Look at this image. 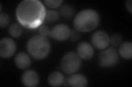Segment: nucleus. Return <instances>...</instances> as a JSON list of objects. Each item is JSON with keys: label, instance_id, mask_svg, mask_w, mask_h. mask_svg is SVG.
Segmentation results:
<instances>
[{"label": "nucleus", "instance_id": "7ed1b4c3", "mask_svg": "<svg viewBox=\"0 0 132 87\" xmlns=\"http://www.w3.org/2000/svg\"><path fill=\"white\" fill-rule=\"evenodd\" d=\"M27 48L29 55L37 60L43 59L49 55L51 45L46 37L38 35L28 40Z\"/></svg>", "mask_w": 132, "mask_h": 87}, {"label": "nucleus", "instance_id": "9d476101", "mask_svg": "<svg viewBox=\"0 0 132 87\" xmlns=\"http://www.w3.org/2000/svg\"><path fill=\"white\" fill-rule=\"evenodd\" d=\"M77 54L81 59L88 60L92 58L94 55V50L90 44L82 41L77 46Z\"/></svg>", "mask_w": 132, "mask_h": 87}, {"label": "nucleus", "instance_id": "6ab92c4d", "mask_svg": "<svg viewBox=\"0 0 132 87\" xmlns=\"http://www.w3.org/2000/svg\"><path fill=\"white\" fill-rule=\"evenodd\" d=\"M10 22V18L6 13H1L0 15V26L4 28L7 26Z\"/></svg>", "mask_w": 132, "mask_h": 87}, {"label": "nucleus", "instance_id": "412c9836", "mask_svg": "<svg viewBox=\"0 0 132 87\" xmlns=\"http://www.w3.org/2000/svg\"><path fill=\"white\" fill-rule=\"evenodd\" d=\"M50 31L51 30H50V28L46 26H41L39 28V30L40 35L45 37H46L48 35L50 36Z\"/></svg>", "mask_w": 132, "mask_h": 87}, {"label": "nucleus", "instance_id": "6e6552de", "mask_svg": "<svg viewBox=\"0 0 132 87\" xmlns=\"http://www.w3.org/2000/svg\"><path fill=\"white\" fill-rule=\"evenodd\" d=\"M92 42L95 47L103 50L109 46L110 38L105 32L98 31L94 33L92 36Z\"/></svg>", "mask_w": 132, "mask_h": 87}, {"label": "nucleus", "instance_id": "2eb2a0df", "mask_svg": "<svg viewBox=\"0 0 132 87\" xmlns=\"http://www.w3.org/2000/svg\"><path fill=\"white\" fill-rule=\"evenodd\" d=\"M74 9L72 6L69 5H65L62 7L60 9V13L63 18L65 19H70L74 14Z\"/></svg>", "mask_w": 132, "mask_h": 87}, {"label": "nucleus", "instance_id": "ddd939ff", "mask_svg": "<svg viewBox=\"0 0 132 87\" xmlns=\"http://www.w3.org/2000/svg\"><path fill=\"white\" fill-rule=\"evenodd\" d=\"M64 81L63 74L59 71L51 72L48 77L49 84L52 86H59L62 84Z\"/></svg>", "mask_w": 132, "mask_h": 87}, {"label": "nucleus", "instance_id": "aec40b11", "mask_svg": "<svg viewBox=\"0 0 132 87\" xmlns=\"http://www.w3.org/2000/svg\"><path fill=\"white\" fill-rule=\"evenodd\" d=\"M122 37L119 34H113L110 39V43L113 46H117L121 44Z\"/></svg>", "mask_w": 132, "mask_h": 87}, {"label": "nucleus", "instance_id": "39448f33", "mask_svg": "<svg viewBox=\"0 0 132 87\" xmlns=\"http://www.w3.org/2000/svg\"><path fill=\"white\" fill-rule=\"evenodd\" d=\"M118 61V55L112 48L103 49L98 55V63L101 67L110 68L115 65Z\"/></svg>", "mask_w": 132, "mask_h": 87}, {"label": "nucleus", "instance_id": "4468645a", "mask_svg": "<svg viewBox=\"0 0 132 87\" xmlns=\"http://www.w3.org/2000/svg\"><path fill=\"white\" fill-rule=\"evenodd\" d=\"M119 53L125 59H130L132 57V44L130 41H126L119 47Z\"/></svg>", "mask_w": 132, "mask_h": 87}, {"label": "nucleus", "instance_id": "0eeeda50", "mask_svg": "<svg viewBox=\"0 0 132 87\" xmlns=\"http://www.w3.org/2000/svg\"><path fill=\"white\" fill-rule=\"evenodd\" d=\"M71 32V29L67 24L60 23L53 27L50 31V36L56 40L62 41L69 38Z\"/></svg>", "mask_w": 132, "mask_h": 87}, {"label": "nucleus", "instance_id": "20e7f679", "mask_svg": "<svg viewBox=\"0 0 132 87\" xmlns=\"http://www.w3.org/2000/svg\"><path fill=\"white\" fill-rule=\"evenodd\" d=\"M81 58L76 52L71 51L66 53L61 60V67L66 74H71L77 72L81 67Z\"/></svg>", "mask_w": 132, "mask_h": 87}, {"label": "nucleus", "instance_id": "f8f14e48", "mask_svg": "<svg viewBox=\"0 0 132 87\" xmlns=\"http://www.w3.org/2000/svg\"><path fill=\"white\" fill-rule=\"evenodd\" d=\"M69 85L74 87H84L88 85V80L86 78L81 74H71L68 80Z\"/></svg>", "mask_w": 132, "mask_h": 87}, {"label": "nucleus", "instance_id": "f3484780", "mask_svg": "<svg viewBox=\"0 0 132 87\" xmlns=\"http://www.w3.org/2000/svg\"><path fill=\"white\" fill-rule=\"evenodd\" d=\"M59 14L56 11L48 10L46 11L45 19L49 22H55L59 19Z\"/></svg>", "mask_w": 132, "mask_h": 87}, {"label": "nucleus", "instance_id": "a211bd4d", "mask_svg": "<svg viewBox=\"0 0 132 87\" xmlns=\"http://www.w3.org/2000/svg\"><path fill=\"white\" fill-rule=\"evenodd\" d=\"M45 3L49 8L55 9V8H57L62 6L63 1H61V0H46V1H45Z\"/></svg>", "mask_w": 132, "mask_h": 87}, {"label": "nucleus", "instance_id": "4be33fe9", "mask_svg": "<svg viewBox=\"0 0 132 87\" xmlns=\"http://www.w3.org/2000/svg\"><path fill=\"white\" fill-rule=\"evenodd\" d=\"M69 37L71 38V39L72 41H78L80 37L79 32L76 30V29L74 30H72L71 32V34H70Z\"/></svg>", "mask_w": 132, "mask_h": 87}, {"label": "nucleus", "instance_id": "f03ea898", "mask_svg": "<svg viewBox=\"0 0 132 87\" xmlns=\"http://www.w3.org/2000/svg\"><path fill=\"white\" fill-rule=\"evenodd\" d=\"M100 18L94 9H85L78 13L73 20V25L79 32L87 33L93 31L98 25Z\"/></svg>", "mask_w": 132, "mask_h": 87}, {"label": "nucleus", "instance_id": "1a4fd4ad", "mask_svg": "<svg viewBox=\"0 0 132 87\" xmlns=\"http://www.w3.org/2000/svg\"><path fill=\"white\" fill-rule=\"evenodd\" d=\"M40 78L34 70H28L24 71L22 76V82L27 87H34L39 84Z\"/></svg>", "mask_w": 132, "mask_h": 87}, {"label": "nucleus", "instance_id": "423d86ee", "mask_svg": "<svg viewBox=\"0 0 132 87\" xmlns=\"http://www.w3.org/2000/svg\"><path fill=\"white\" fill-rule=\"evenodd\" d=\"M16 46L15 41L9 38H4L0 41V56L3 58H9L15 53Z\"/></svg>", "mask_w": 132, "mask_h": 87}, {"label": "nucleus", "instance_id": "5701e85b", "mask_svg": "<svg viewBox=\"0 0 132 87\" xmlns=\"http://www.w3.org/2000/svg\"><path fill=\"white\" fill-rule=\"evenodd\" d=\"M126 7L127 10L131 14L132 13V1L131 0H127L126 2Z\"/></svg>", "mask_w": 132, "mask_h": 87}, {"label": "nucleus", "instance_id": "9b49d317", "mask_svg": "<svg viewBox=\"0 0 132 87\" xmlns=\"http://www.w3.org/2000/svg\"><path fill=\"white\" fill-rule=\"evenodd\" d=\"M14 62L16 67L20 69H26L29 67L31 59L29 55L25 52H20L16 55Z\"/></svg>", "mask_w": 132, "mask_h": 87}, {"label": "nucleus", "instance_id": "dca6fc26", "mask_svg": "<svg viewBox=\"0 0 132 87\" xmlns=\"http://www.w3.org/2000/svg\"><path fill=\"white\" fill-rule=\"evenodd\" d=\"M8 33L13 38H18L22 35L23 29L19 24L16 23L12 24L8 29Z\"/></svg>", "mask_w": 132, "mask_h": 87}, {"label": "nucleus", "instance_id": "f257e3e1", "mask_svg": "<svg viewBox=\"0 0 132 87\" xmlns=\"http://www.w3.org/2000/svg\"><path fill=\"white\" fill-rule=\"evenodd\" d=\"M46 11L42 2L38 0H24L16 9V17L25 27L35 28L41 25L45 19Z\"/></svg>", "mask_w": 132, "mask_h": 87}]
</instances>
